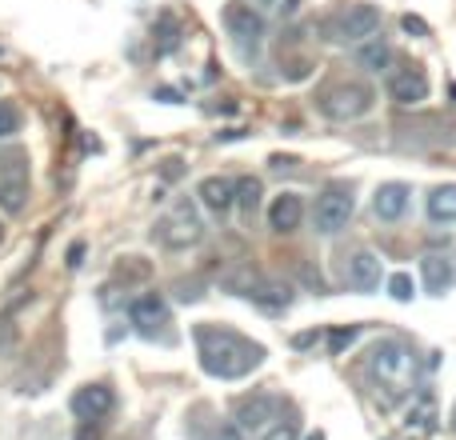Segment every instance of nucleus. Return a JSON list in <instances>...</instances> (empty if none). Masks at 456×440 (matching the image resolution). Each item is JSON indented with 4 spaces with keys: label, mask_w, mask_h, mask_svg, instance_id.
<instances>
[{
    "label": "nucleus",
    "mask_w": 456,
    "mask_h": 440,
    "mask_svg": "<svg viewBox=\"0 0 456 440\" xmlns=\"http://www.w3.org/2000/svg\"><path fill=\"white\" fill-rule=\"evenodd\" d=\"M128 321H133V329L141 332V337H157L168 324V305L157 292H144V297H136L133 305H128Z\"/></svg>",
    "instance_id": "obj_11"
},
{
    "label": "nucleus",
    "mask_w": 456,
    "mask_h": 440,
    "mask_svg": "<svg viewBox=\"0 0 456 440\" xmlns=\"http://www.w3.org/2000/svg\"><path fill=\"white\" fill-rule=\"evenodd\" d=\"M356 337H361V329H337V332H329V353H332V356H340Z\"/></svg>",
    "instance_id": "obj_22"
},
{
    "label": "nucleus",
    "mask_w": 456,
    "mask_h": 440,
    "mask_svg": "<svg viewBox=\"0 0 456 440\" xmlns=\"http://www.w3.org/2000/svg\"><path fill=\"white\" fill-rule=\"evenodd\" d=\"M388 96H393V104H404V109L428 101V77H425V69H420V64H404V69H396L393 80H388Z\"/></svg>",
    "instance_id": "obj_10"
},
{
    "label": "nucleus",
    "mask_w": 456,
    "mask_h": 440,
    "mask_svg": "<svg viewBox=\"0 0 456 440\" xmlns=\"http://www.w3.org/2000/svg\"><path fill=\"white\" fill-rule=\"evenodd\" d=\"M420 281H425L428 297H444V292L452 289V281H456L452 260L444 257V252H428V257L420 260Z\"/></svg>",
    "instance_id": "obj_15"
},
{
    "label": "nucleus",
    "mask_w": 456,
    "mask_h": 440,
    "mask_svg": "<svg viewBox=\"0 0 456 440\" xmlns=\"http://www.w3.org/2000/svg\"><path fill=\"white\" fill-rule=\"evenodd\" d=\"M77 440H101V433H96V428H80Z\"/></svg>",
    "instance_id": "obj_30"
},
{
    "label": "nucleus",
    "mask_w": 456,
    "mask_h": 440,
    "mask_svg": "<svg viewBox=\"0 0 456 440\" xmlns=\"http://www.w3.org/2000/svg\"><path fill=\"white\" fill-rule=\"evenodd\" d=\"M380 29V8L372 4H340L337 12L324 16V37L337 45H364L369 37H377Z\"/></svg>",
    "instance_id": "obj_2"
},
{
    "label": "nucleus",
    "mask_w": 456,
    "mask_h": 440,
    "mask_svg": "<svg viewBox=\"0 0 456 440\" xmlns=\"http://www.w3.org/2000/svg\"><path fill=\"white\" fill-rule=\"evenodd\" d=\"M0 236H4V228H0Z\"/></svg>",
    "instance_id": "obj_32"
},
{
    "label": "nucleus",
    "mask_w": 456,
    "mask_h": 440,
    "mask_svg": "<svg viewBox=\"0 0 456 440\" xmlns=\"http://www.w3.org/2000/svg\"><path fill=\"white\" fill-rule=\"evenodd\" d=\"M388 297H393V300H401V305H404V300H412V276L396 273L393 281H388Z\"/></svg>",
    "instance_id": "obj_24"
},
{
    "label": "nucleus",
    "mask_w": 456,
    "mask_h": 440,
    "mask_svg": "<svg viewBox=\"0 0 456 440\" xmlns=\"http://www.w3.org/2000/svg\"><path fill=\"white\" fill-rule=\"evenodd\" d=\"M276 417H281V396H273V393L244 396L236 404V428L240 433H265V428L276 425Z\"/></svg>",
    "instance_id": "obj_9"
},
{
    "label": "nucleus",
    "mask_w": 456,
    "mask_h": 440,
    "mask_svg": "<svg viewBox=\"0 0 456 440\" xmlns=\"http://www.w3.org/2000/svg\"><path fill=\"white\" fill-rule=\"evenodd\" d=\"M409 425H428L433 428V401H420L417 409L409 412Z\"/></svg>",
    "instance_id": "obj_26"
},
{
    "label": "nucleus",
    "mask_w": 456,
    "mask_h": 440,
    "mask_svg": "<svg viewBox=\"0 0 456 440\" xmlns=\"http://www.w3.org/2000/svg\"><path fill=\"white\" fill-rule=\"evenodd\" d=\"M200 236H205V224H200V216L192 213L189 205H176L173 213L157 224V240L165 244V249H189Z\"/></svg>",
    "instance_id": "obj_7"
},
{
    "label": "nucleus",
    "mask_w": 456,
    "mask_h": 440,
    "mask_svg": "<svg viewBox=\"0 0 456 440\" xmlns=\"http://www.w3.org/2000/svg\"><path fill=\"white\" fill-rule=\"evenodd\" d=\"M452 425H456V404H452Z\"/></svg>",
    "instance_id": "obj_31"
},
{
    "label": "nucleus",
    "mask_w": 456,
    "mask_h": 440,
    "mask_svg": "<svg viewBox=\"0 0 456 440\" xmlns=\"http://www.w3.org/2000/svg\"><path fill=\"white\" fill-rule=\"evenodd\" d=\"M197 197L205 200L208 213H228L236 205V181H228V176H205Z\"/></svg>",
    "instance_id": "obj_16"
},
{
    "label": "nucleus",
    "mask_w": 456,
    "mask_h": 440,
    "mask_svg": "<svg viewBox=\"0 0 456 440\" xmlns=\"http://www.w3.org/2000/svg\"><path fill=\"white\" fill-rule=\"evenodd\" d=\"M20 133V109L12 101H0V141Z\"/></svg>",
    "instance_id": "obj_21"
},
{
    "label": "nucleus",
    "mask_w": 456,
    "mask_h": 440,
    "mask_svg": "<svg viewBox=\"0 0 456 440\" xmlns=\"http://www.w3.org/2000/svg\"><path fill=\"white\" fill-rule=\"evenodd\" d=\"M353 208H356L353 189H345V184H332V189H324L321 197H316V205H313V224H316V232L337 236L340 228L353 220Z\"/></svg>",
    "instance_id": "obj_5"
},
{
    "label": "nucleus",
    "mask_w": 456,
    "mask_h": 440,
    "mask_svg": "<svg viewBox=\"0 0 456 440\" xmlns=\"http://www.w3.org/2000/svg\"><path fill=\"white\" fill-rule=\"evenodd\" d=\"M265 440H300L297 420H276L273 428H265Z\"/></svg>",
    "instance_id": "obj_23"
},
{
    "label": "nucleus",
    "mask_w": 456,
    "mask_h": 440,
    "mask_svg": "<svg viewBox=\"0 0 456 440\" xmlns=\"http://www.w3.org/2000/svg\"><path fill=\"white\" fill-rule=\"evenodd\" d=\"M404 29H409V32H417V37H425V24H420V20H412V16H409V20H404Z\"/></svg>",
    "instance_id": "obj_29"
},
{
    "label": "nucleus",
    "mask_w": 456,
    "mask_h": 440,
    "mask_svg": "<svg viewBox=\"0 0 456 440\" xmlns=\"http://www.w3.org/2000/svg\"><path fill=\"white\" fill-rule=\"evenodd\" d=\"M345 284L353 292H372L380 284V260H377V252H369V249H356L353 257L345 260Z\"/></svg>",
    "instance_id": "obj_13"
},
{
    "label": "nucleus",
    "mask_w": 456,
    "mask_h": 440,
    "mask_svg": "<svg viewBox=\"0 0 456 440\" xmlns=\"http://www.w3.org/2000/svg\"><path fill=\"white\" fill-rule=\"evenodd\" d=\"M213 440H244V433L236 425H228V428H221V433H216Z\"/></svg>",
    "instance_id": "obj_27"
},
{
    "label": "nucleus",
    "mask_w": 456,
    "mask_h": 440,
    "mask_svg": "<svg viewBox=\"0 0 456 440\" xmlns=\"http://www.w3.org/2000/svg\"><path fill=\"white\" fill-rule=\"evenodd\" d=\"M369 372L380 380V385H396V380H404L409 377V369H412V353H409V345L404 340H396V337H385V340H377V345L369 348Z\"/></svg>",
    "instance_id": "obj_4"
},
{
    "label": "nucleus",
    "mask_w": 456,
    "mask_h": 440,
    "mask_svg": "<svg viewBox=\"0 0 456 440\" xmlns=\"http://www.w3.org/2000/svg\"><path fill=\"white\" fill-rule=\"evenodd\" d=\"M192 340H197L200 369L216 380H240L265 364V348L256 340L240 337L232 329H221V324H197Z\"/></svg>",
    "instance_id": "obj_1"
},
{
    "label": "nucleus",
    "mask_w": 456,
    "mask_h": 440,
    "mask_svg": "<svg viewBox=\"0 0 456 440\" xmlns=\"http://www.w3.org/2000/svg\"><path fill=\"white\" fill-rule=\"evenodd\" d=\"M28 205V157L12 152V157L0 160V208L4 213H24Z\"/></svg>",
    "instance_id": "obj_6"
},
{
    "label": "nucleus",
    "mask_w": 456,
    "mask_h": 440,
    "mask_svg": "<svg viewBox=\"0 0 456 440\" xmlns=\"http://www.w3.org/2000/svg\"><path fill=\"white\" fill-rule=\"evenodd\" d=\"M356 64H361L364 72H388L393 69V48H388L385 40L369 37L361 48H356Z\"/></svg>",
    "instance_id": "obj_19"
},
{
    "label": "nucleus",
    "mask_w": 456,
    "mask_h": 440,
    "mask_svg": "<svg viewBox=\"0 0 456 440\" xmlns=\"http://www.w3.org/2000/svg\"><path fill=\"white\" fill-rule=\"evenodd\" d=\"M372 88L361 80H345V85H332L321 93V112L329 120H361L372 109Z\"/></svg>",
    "instance_id": "obj_3"
},
{
    "label": "nucleus",
    "mask_w": 456,
    "mask_h": 440,
    "mask_svg": "<svg viewBox=\"0 0 456 440\" xmlns=\"http://www.w3.org/2000/svg\"><path fill=\"white\" fill-rule=\"evenodd\" d=\"M80 257H85V244H72V249H69V265L77 268V265H80Z\"/></svg>",
    "instance_id": "obj_28"
},
{
    "label": "nucleus",
    "mask_w": 456,
    "mask_h": 440,
    "mask_svg": "<svg viewBox=\"0 0 456 440\" xmlns=\"http://www.w3.org/2000/svg\"><path fill=\"white\" fill-rule=\"evenodd\" d=\"M112 409H117V393L109 385H85L72 393V412L80 420H104Z\"/></svg>",
    "instance_id": "obj_12"
},
{
    "label": "nucleus",
    "mask_w": 456,
    "mask_h": 440,
    "mask_svg": "<svg viewBox=\"0 0 456 440\" xmlns=\"http://www.w3.org/2000/svg\"><path fill=\"white\" fill-rule=\"evenodd\" d=\"M173 45H176V20L173 16H160V53H168Z\"/></svg>",
    "instance_id": "obj_25"
},
{
    "label": "nucleus",
    "mask_w": 456,
    "mask_h": 440,
    "mask_svg": "<svg viewBox=\"0 0 456 440\" xmlns=\"http://www.w3.org/2000/svg\"><path fill=\"white\" fill-rule=\"evenodd\" d=\"M221 20H224L228 37H232L236 45L244 48V53H248V48H256L260 40H265V16H260L252 4H240V0H232V4H224Z\"/></svg>",
    "instance_id": "obj_8"
},
{
    "label": "nucleus",
    "mask_w": 456,
    "mask_h": 440,
    "mask_svg": "<svg viewBox=\"0 0 456 440\" xmlns=\"http://www.w3.org/2000/svg\"><path fill=\"white\" fill-rule=\"evenodd\" d=\"M425 216L436 224H456V184H441L425 197Z\"/></svg>",
    "instance_id": "obj_18"
},
{
    "label": "nucleus",
    "mask_w": 456,
    "mask_h": 440,
    "mask_svg": "<svg viewBox=\"0 0 456 440\" xmlns=\"http://www.w3.org/2000/svg\"><path fill=\"white\" fill-rule=\"evenodd\" d=\"M300 220H305V200H300V192H281V197H273V205H268V228H273V232H297Z\"/></svg>",
    "instance_id": "obj_14"
},
{
    "label": "nucleus",
    "mask_w": 456,
    "mask_h": 440,
    "mask_svg": "<svg viewBox=\"0 0 456 440\" xmlns=\"http://www.w3.org/2000/svg\"><path fill=\"white\" fill-rule=\"evenodd\" d=\"M236 205H240L244 216H252L260 208V181H256V176H244V181H236Z\"/></svg>",
    "instance_id": "obj_20"
},
{
    "label": "nucleus",
    "mask_w": 456,
    "mask_h": 440,
    "mask_svg": "<svg viewBox=\"0 0 456 440\" xmlns=\"http://www.w3.org/2000/svg\"><path fill=\"white\" fill-rule=\"evenodd\" d=\"M372 208H377L380 220H401L409 213V184H380L377 197H372Z\"/></svg>",
    "instance_id": "obj_17"
}]
</instances>
